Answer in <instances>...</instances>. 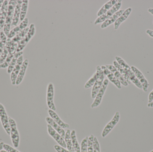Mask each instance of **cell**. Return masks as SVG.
<instances>
[{
	"mask_svg": "<svg viewBox=\"0 0 153 152\" xmlns=\"http://www.w3.org/2000/svg\"><path fill=\"white\" fill-rule=\"evenodd\" d=\"M17 4V1L10 0L8 3L7 16L5 19V24L3 27V32L6 36H8L10 31V27L14 14V10Z\"/></svg>",
	"mask_w": 153,
	"mask_h": 152,
	"instance_id": "cell-1",
	"label": "cell"
},
{
	"mask_svg": "<svg viewBox=\"0 0 153 152\" xmlns=\"http://www.w3.org/2000/svg\"><path fill=\"white\" fill-rule=\"evenodd\" d=\"M96 80L92 89L91 95V98L94 99H95L100 88L101 87L104 80V77H105L104 73L100 66H97L96 67Z\"/></svg>",
	"mask_w": 153,
	"mask_h": 152,
	"instance_id": "cell-2",
	"label": "cell"
},
{
	"mask_svg": "<svg viewBox=\"0 0 153 152\" xmlns=\"http://www.w3.org/2000/svg\"><path fill=\"white\" fill-rule=\"evenodd\" d=\"M122 5V1L119 0L106 13L102 14L100 17H98L94 21V25H96L100 23H103L106 20L112 16L117 12L119 10Z\"/></svg>",
	"mask_w": 153,
	"mask_h": 152,
	"instance_id": "cell-3",
	"label": "cell"
},
{
	"mask_svg": "<svg viewBox=\"0 0 153 152\" xmlns=\"http://www.w3.org/2000/svg\"><path fill=\"white\" fill-rule=\"evenodd\" d=\"M9 122L10 127L11 139L13 145L15 148H18L19 145L20 137L16 122L10 117H9Z\"/></svg>",
	"mask_w": 153,
	"mask_h": 152,
	"instance_id": "cell-4",
	"label": "cell"
},
{
	"mask_svg": "<svg viewBox=\"0 0 153 152\" xmlns=\"http://www.w3.org/2000/svg\"><path fill=\"white\" fill-rule=\"evenodd\" d=\"M120 120V113L117 111L115 113L114 117L105 126L102 133V137L103 138L106 137L118 123Z\"/></svg>",
	"mask_w": 153,
	"mask_h": 152,
	"instance_id": "cell-5",
	"label": "cell"
},
{
	"mask_svg": "<svg viewBox=\"0 0 153 152\" xmlns=\"http://www.w3.org/2000/svg\"><path fill=\"white\" fill-rule=\"evenodd\" d=\"M54 87L52 83H49L48 85L47 89V104L50 109L56 111V107L54 103Z\"/></svg>",
	"mask_w": 153,
	"mask_h": 152,
	"instance_id": "cell-6",
	"label": "cell"
},
{
	"mask_svg": "<svg viewBox=\"0 0 153 152\" xmlns=\"http://www.w3.org/2000/svg\"><path fill=\"white\" fill-rule=\"evenodd\" d=\"M108 84V79H104L103 84H102L101 87L100 88L96 97L94 99V101L91 105V108H96L100 105L102 101V98H103V95H104V93L106 92Z\"/></svg>",
	"mask_w": 153,
	"mask_h": 152,
	"instance_id": "cell-7",
	"label": "cell"
},
{
	"mask_svg": "<svg viewBox=\"0 0 153 152\" xmlns=\"http://www.w3.org/2000/svg\"><path fill=\"white\" fill-rule=\"evenodd\" d=\"M0 118L3 127L7 134L10 135V127L9 122V117L7 116L4 106L0 103Z\"/></svg>",
	"mask_w": 153,
	"mask_h": 152,
	"instance_id": "cell-8",
	"label": "cell"
},
{
	"mask_svg": "<svg viewBox=\"0 0 153 152\" xmlns=\"http://www.w3.org/2000/svg\"><path fill=\"white\" fill-rule=\"evenodd\" d=\"M131 68L142 84L143 86V90L144 92L146 93L148 91V87L150 85L148 80L146 78L143 73L135 66H131Z\"/></svg>",
	"mask_w": 153,
	"mask_h": 152,
	"instance_id": "cell-9",
	"label": "cell"
},
{
	"mask_svg": "<svg viewBox=\"0 0 153 152\" xmlns=\"http://www.w3.org/2000/svg\"><path fill=\"white\" fill-rule=\"evenodd\" d=\"M47 129L49 135L53 138L54 140L59 144V145L64 148H66V143L64 139L48 124L47 125Z\"/></svg>",
	"mask_w": 153,
	"mask_h": 152,
	"instance_id": "cell-10",
	"label": "cell"
},
{
	"mask_svg": "<svg viewBox=\"0 0 153 152\" xmlns=\"http://www.w3.org/2000/svg\"><path fill=\"white\" fill-rule=\"evenodd\" d=\"M23 55H21L17 61L16 65L14 67V69L13 70L12 72L11 73L10 79L11 81L12 84L13 85H16V80H17V77H18V75L19 72L20 70L21 67L23 63Z\"/></svg>",
	"mask_w": 153,
	"mask_h": 152,
	"instance_id": "cell-11",
	"label": "cell"
},
{
	"mask_svg": "<svg viewBox=\"0 0 153 152\" xmlns=\"http://www.w3.org/2000/svg\"><path fill=\"white\" fill-rule=\"evenodd\" d=\"M101 68L103 71L104 76L107 77L108 80H109L112 84H114L118 89H121L122 88L121 84H120V82L116 78L113 73L111 71H110L104 65L102 66Z\"/></svg>",
	"mask_w": 153,
	"mask_h": 152,
	"instance_id": "cell-12",
	"label": "cell"
},
{
	"mask_svg": "<svg viewBox=\"0 0 153 152\" xmlns=\"http://www.w3.org/2000/svg\"><path fill=\"white\" fill-rule=\"evenodd\" d=\"M105 67L111 71L113 75H114L116 78L120 82V84L125 87H127L128 85V83H127L126 79L123 77V76L119 72L118 70L117 69L115 66L112 65H106Z\"/></svg>",
	"mask_w": 153,
	"mask_h": 152,
	"instance_id": "cell-13",
	"label": "cell"
},
{
	"mask_svg": "<svg viewBox=\"0 0 153 152\" xmlns=\"http://www.w3.org/2000/svg\"><path fill=\"white\" fill-rule=\"evenodd\" d=\"M125 10H120L118 11L113 14L112 16L110 17L109 18L106 20L105 21L102 23L100 26V27L101 29H105L108 27L110 25L115 23L116 21L117 20L119 17L124 12Z\"/></svg>",
	"mask_w": 153,
	"mask_h": 152,
	"instance_id": "cell-14",
	"label": "cell"
},
{
	"mask_svg": "<svg viewBox=\"0 0 153 152\" xmlns=\"http://www.w3.org/2000/svg\"><path fill=\"white\" fill-rule=\"evenodd\" d=\"M48 113L50 117L53 119V120L56 122L63 129H66L70 127V125L67 123H65L63 121H62L54 111L49 109L48 110Z\"/></svg>",
	"mask_w": 153,
	"mask_h": 152,
	"instance_id": "cell-15",
	"label": "cell"
},
{
	"mask_svg": "<svg viewBox=\"0 0 153 152\" xmlns=\"http://www.w3.org/2000/svg\"><path fill=\"white\" fill-rule=\"evenodd\" d=\"M8 3L9 1L5 0L4 1L1 8L0 13V30L3 28L5 24V19L7 16V10H8Z\"/></svg>",
	"mask_w": 153,
	"mask_h": 152,
	"instance_id": "cell-16",
	"label": "cell"
},
{
	"mask_svg": "<svg viewBox=\"0 0 153 152\" xmlns=\"http://www.w3.org/2000/svg\"><path fill=\"white\" fill-rule=\"evenodd\" d=\"M46 121L47 122L48 124L51 126L64 139L65 137V133H66L64 129L62 128L56 122H55L53 120V119L51 118L50 117H46Z\"/></svg>",
	"mask_w": 153,
	"mask_h": 152,
	"instance_id": "cell-17",
	"label": "cell"
},
{
	"mask_svg": "<svg viewBox=\"0 0 153 152\" xmlns=\"http://www.w3.org/2000/svg\"><path fill=\"white\" fill-rule=\"evenodd\" d=\"M132 10V8H130V7L125 10L123 13L118 18L114 23V29L115 30H117L119 27L120 25H121V23H123L124 21H125L127 19V18H128V16L131 13Z\"/></svg>",
	"mask_w": 153,
	"mask_h": 152,
	"instance_id": "cell-18",
	"label": "cell"
},
{
	"mask_svg": "<svg viewBox=\"0 0 153 152\" xmlns=\"http://www.w3.org/2000/svg\"><path fill=\"white\" fill-rule=\"evenodd\" d=\"M22 4V1H17V4L14 10L13 18L11 26H16L18 25L19 20H20V15L21 6Z\"/></svg>",
	"mask_w": 153,
	"mask_h": 152,
	"instance_id": "cell-19",
	"label": "cell"
},
{
	"mask_svg": "<svg viewBox=\"0 0 153 152\" xmlns=\"http://www.w3.org/2000/svg\"><path fill=\"white\" fill-rule=\"evenodd\" d=\"M28 60L27 59H26L23 61L20 70L19 72L18 75V77H17V80H16V85H19L22 82L24 76L26 73V70H27V68L28 65Z\"/></svg>",
	"mask_w": 153,
	"mask_h": 152,
	"instance_id": "cell-20",
	"label": "cell"
},
{
	"mask_svg": "<svg viewBox=\"0 0 153 152\" xmlns=\"http://www.w3.org/2000/svg\"><path fill=\"white\" fill-rule=\"evenodd\" d=\"M117 0H111L105 3L98 11L97 16L98 17L106 13L107 11L110 10L118 2Z\"/></svg>",
	"mask_w": 153,
	"mask_h": 152,
	"instance_id": "cell-21",
	"label": "cell"
},
{
	"mask_svg": "<svg viewBox=\"0 0 153 152\" xmlns=\"http://www.w3.org/2000/svg\"><path fill=\"white\" fill-rule=\"evenodd\" d=\"M22 54H23V51H22L16 52V53L14 54V56H13V58L12 60L11 61L9 67L7 68V72L8 74H11V72H12L13 70L15 65H16V62H17V60H18V58H19L21 55H22Z\"/></svg>",
	"mask_w": 153,
	"mask_h": 152,
	"instance_id": "cell-22",
	"label": "cell"
},
{
	"mask_svg": "<svg viewBox=\"0 0 153 152\" xmlns=\"http://www.w3.org/2000/svg\"><path fill=\"white\" fill-rule=\"evenodd\" d=\"M126 72L128 75L129 79H130V81H131V83H133L137 88H139L140 89H143V86H142V84H141V83H140L139 80L137 79V78L136 76L134 73L132 71L131 68L128 71H127Z\"/></svg>",
	"mask_w": 153,
	"mask_h": 152,
	"instance_id": "cell-23",
	"label": "cell"
},
{
	"mask_svg": "<svg viewBox=\"0 0 153 152\" xmlns=\"http://www.w3.org/2000/svg\"><path fill=\"white\" fill-rule=\"evenodd\" d=\"M113 63V65L115 66V68L118 70L119 72L120 73V74L123 76V77L124 78V79H126V81L128 83V85L130 84H131V82L130 81L129 77H128V75L126 71L123 69V68L116 60L114 61Z\"/></svg>",
	"mask_w": 153,
	"mask_h": 152,
	"instance_id": "cell-24",
	"label": "cell"
},
{
	"mask_svg": "<svg viewBox=\"0 0 153 152\" xmlns=\"http://www.w3.org/2000/svg\"><path fill=\"white\" fill-rule=\"evenodd\" d=\"M64 140L66 143V148L67 150L70 152H75L73 147L71 138V131L70 129H67L66 131Z\"/></svg>",
	"mask_w": 153,
	"mask_h": 152,
	"instance_id": "cell-25",
	"label": "cell"
},
{
	"mask_svg": "<svg viewBox=\"0 0 153 152\" xmlns=\"http://www.w3.org/2000/svg\"><path fill=\"white\" fill-rule=\"evenodd\" d=\"M29 2L28 0H23L21 6L20 15V20L22 21L26 18V14L28 8Z\"/></svg>",
	"mask_w": 153,
	"mask_h": 152,
	"instance_id": "cell-26",
	"label": "cell"
},
{
	"mask_svg": "<svg viewBox=\"0 0 153 152\" xmlns=\"http://www.w3.org/2000/svg\"><path fill=\"white\" fill-rule=\"evenodd\" d=\"M71 138L73 147L74 152H81V147L77 141L76 131L75 130H73L71 132Z\"/></svg>",
	"mask_w": 153,
	"mask_h": 152,
	"instance_id": "cell-27",
	"label": "cell"
},
{
	"mask_svg": "<svg viewBox=\"0 0 153 152\" xmlns=\"http://www.w3.org/2000/svg\"><path fill=\"white\" fill-rule=\"evenodd\" d=\"M35 33H36V28H35V25L33 23H32L30 26L28 32L27 33L26 35L23 37L24 40L27 43L35 35Z\"/></svg>",
	"mask_w": 153,
	"mask_h": 152,
	"instance_id": "cell-28",
	"label": "cell"
},
{
	"mask_svg": "<svg viewBox=\"0 0 153 152\" xmlns=\"http://www.w3.org/2000/svg\"><path fill=\"white\" fill-rule=\"evenodd\" d=\"M7 36L3 31L0 32V57L3 51L7 41Z\"/></svg>",
	"mask_w": 153,
	"mask_h": 152,
	"instance_id": "cell-29",
	"label": "cell"
},
{
	"mask_svg": "<svg viewBox=\"0 0 153 152\" xmlns=\"http://www.w3.org/2000/svg\"><path fill=\"white\" fill-rule=\"evenodd\" d=\"M115 59L116 61L126 71H127L131 69V67H129V65L121 57L117 56L115 57Z\"/></svg>",
	"mask_w": 153,
	"mask_h": 152,
	"instance_id": "cell-30",
	"label": "cell"
},
{
	"mask_svg": "<svg viewBox=\"0 0 153 152\" xmlns=\"http://www.w3.org/2000/svg\"><path fill=\"white\" fill-rule=\"evenodd\" d=\"M96 80V72L94 73L91 77L90 78V79L86 82L84 85V88L85 89H89L92 87H93L95 84Z\"/></svg>",
	"mask_w": 153,
	"mask_h": 152,
	"instance_id": "cell-31",
	"label": "cell"
},
{
	"mask_svg": "<svg viewBox=\"0 0 153 152\" xmlns=\"http://www.w3.org/2000/svg\"><path fill=\"white\" fill-rule=\"evenodd\" d=\"M13 56H14L13 54H9L5 61L2 64H0V68L4 69L7 68H8L9 65H10L11 61L12 60L13 58Z\"/></svg>",
	"mask_w": 153,
	"mask_h": 152,
	"instance_id": "cell-32",
	"label": "cell"
},
{
	"mask_svg": "<svg viewBox=\"0 0 153 152\" xmlns=\"http://www.w3.org/2000/svg\"><path fill=\"white\" fill-rule=\"evenodd\" d=\"M94 136L93 134L91 135L88 137V142H87V152H94L93 140Z\"/></svg>",
	"mask_w": 153,
	"mask_h": 152,
	"instance_id": "cell-33",
	"label": "cell"
},
{
	"mask_svg": "<svg viewBox=\"0 0 153 152\" xmlns=\"http://www.w3.org/2000/svg\"><path fill=\"white\" fill-rule=\"evenodd\" d=\"M21 30L20 29L19 26H16L13 29L11 30L10 31V33H9V35L7 36V38H10V39L13 38V37H15L19 33Z\"/></svg>",
	"mask_w": 153,
	"mask_h": 152,
	"instance_id": "cell-34",
	"label": "cell"
},
{
	"mask_svg": "<svg viewBox=\"0 0 153 152\" xmlns=\"http://www.w3.org/2000/svg\"><path fill=\"white\" fill-rule=\"evenodd\" d=\"M88 137H85L81 143V152H87V142H88Z\"/></svg>",
	"mask_w": 153,
	"mask_h": 152,
	"instance_id": "cell-35",
	"label": "cell"
},
{
	"mask_svg": "<svg viewBox=\"0 0 153 152\" xmlns=\"http://www.w3.org/2000/svg\"><path fill=\"white\" fill-rule=\"evenodd\" d=\"M94 152H100V143L97 137H94L93 140Z\"/></svg>",
	"mask_w": 153,
	"mask_h": 152,
	"instance_id": "cell-36",
	"label": "cell"
},
{
	"mask_svg": "<svg viewBox=\"0 0 153 152\" xmlns=\"http://www.w3.org/2000/svg\"><path fill=\"white\" fill-rule=\"evenodd\" d=\"M9 51L8 49H6L4 47V49L0 57V64H2L3 63L6 58H7V56L9 54Z\"/></svg>",
	"mask_w": 153,
	"mask_h": 152,
	"instance_id": "cell-37",
	"label": "cell"
},
{
	"mask_svg": "<svg viewBox=\"0 0 153 152\" xmlns=\"http://www.w3.org/2000/svg\"><path fill=\"white\" fill-rule=\"evenodd\" d=\"M29 21L27 18H26L22 21H21L20 25H19L20 29L21 30L24 29L27 27Z\"/></svg>",
	"mask_w": 153,
	"mask_h": 152,
	"instance_id": "cell-38",
	"label": "cell"
},
{
	"mask_svg": "<svg viewBox=\"0 0 153 152\" xmlns=\"http://www.w3.org/2000/svg\"><path fill=\"white\" fill-rule=\"evenodd\" d=\"M3 149L8 152H20L6 144H4Z\"/></svg>",
	"mask_w": 153,
	"mask_h": 152,
	"instance_id": "cell-39",
	"label": "cell"
},
{
	"mask_svg": "<svg viewBox=\"0 0 153 152\" xmlns=\"http://www.w3.org/2000/svg\"><path fill=\"white\" fill-rule=\"evenodd\" d=\"M55 150L57 152H70L66 148H64L59 145H55L54 146Z\"/></svg>",
	"mask_w": 153,
	"mask_h": 152,
	"instance_id": "cell-40",
	"label": "cell"
},
{
	"mask_svg": "<svg viewBox=\"0 0 153 152\" xmlns=\"http://www.w3.org/2000/svg\"><path fill=\"white\" fill-rule=\"evenodd\" d=\"M153 101V89L152 91L149 94V97H148V103L152 102Z\"/></svg>",
	"mask_w": 153,
	"mask_h": 152,
	"instance_id": "cell-41",
	"label": "cell"
},
{
	"mask_svg": "<svg viewBox=\"0 0 153 152\" xmlns=\"http://www.w3.org/2000/svg\"><path fill=\"white\" fill-rule=\"evenodd\" d=\"M146 33L148 34L150 37H153V30L152 29H148L146 30Z\"/></svg>",
	"mask_w": 153,
	"mask_h": 152,
	"instance_id": "cell-42",
	"label": "cell"
},
{
	"mask_svg": "<svg viewBox=\"0 0 153 152\" xmlns=\"http://www.w3.org/2000/svg\"><path fill=\"white\" fill-rule=\"evenodd\" d=\"M147 107L148 108H153V101L152 102L149 103L147 104Z\"/></svg>",
	"mask_w": 153,
	"mask_h": 152,
	"instance_id": "cell-43",
	"label": "cell"
},
{
	"mask_svg": "<svg viewBox=\"0 0 153 152\" xmlns=\"http://www.w3.org/2000/svg\"><path fill=\"white\" fill-rule=\"evenodd\" d=\"M4 144V143L3 142H1L0 143V151L3 149V145Z\"/></svg>",
	"mask_w": 153,
	"mask_h": 152,
	"instance_id": "cell-44",
	"label": "cell"
},
{
	"mask_svg": "<svg viewBox=\"0 0 153 152\" xmlns=\"http://www.w3.org/2000/svg\"><path fill=\"white\" fill-rule=\"evenodd\" d=\"M148 12L153 15V8H149L148 10Z\"/></svg>",
	"mask_w": 153,
	"mask_h": 152,
	"instance_id": "cell-45",
	"label": "cell"
},
{
	"mask_svg": "<svg viewBox=\"0 0 153 152\" xmlns=\"http://www.w3.org/2000/svg\"><path fill=\"white\" fill-rule=\"evenodd\" d=\"M4 1H3V0H0V13H1V8L2 5Z\"/></svg>",
	"mask_w": 153,
	"mask_h": 152,
	"instance_id": "cell-46",
	"label": "cell"
},
{
	"mask_svg": "<svg viewBox=\"0 0 153 152\" xmlns=\"http://www.w3.org/2000/svg\"><path fill=\"white\" fill-rule=\"evenodd\" d=\"M0 152H8L6 151H5V150H2V151H1Z\"/></svg>",
	"mask_w": 153,
	"mask_h": 152,
	"instance_id": "cell-47",
	"label": "cell"
},
{
	"mask_svg": "<svg viewBox=\"0 0 153 152\" xmlns=\"http://www.w3.org/2000/svg\"><path fill=\"white\" fill-rule=\"evenodd\" d=\"M150 152H153V151H152Z\"/></svg>",
	"mask_w": 153,
	"mask_h": 152,
	"instance_id": "cell-48",
	"label": "cell"
},
{
	"mask_svg": "<svg viewBox=\"0 0 153 152\" xmlns=\"http://www.w3.org/2000/svg\"></svg>",
	"mask_w": 153,
	"mask_h": 152,
	"instance_id": "cell-49",
	"label": "cell"
}]
</instances>
